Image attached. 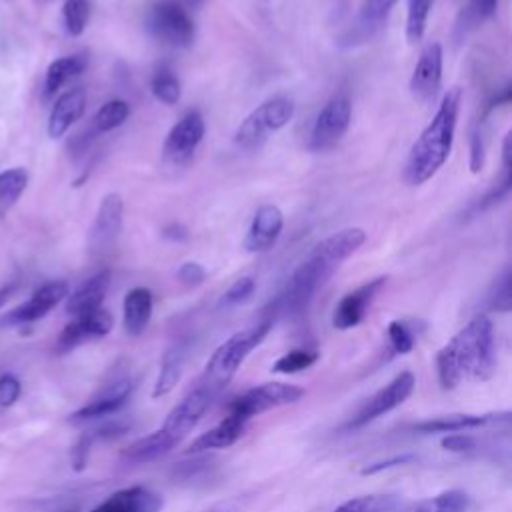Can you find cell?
<instances>
[{"instance_id":"obj_48","label":"cell","mask_w":512,"mask_h":512,"mask_svg":"<svg viewBox=\"0 0 512 512\" xmlns=\"http://www.w3.org/2000/svg\"><path fill=\"white\" fill-rule=\"evenodd\" d=\"M186 4H188L190 8H200V6L204 4V0H186Z\"/></svg>"},{"instance_id":"obj_11","label":"cell","mask_w":512,"mask_h":512,"mask_svg":"<svg viewBox=\"0 0 512 512\" xmlns=\"http://www.w3.org/2000/svg\"><path fill=\"white\" fill-rule=\"evenodd\" d=\"M204 118L198 110H188L186 114H182V118L170 128L166 140H164V158L172 164H184L188 162L198 144L204 138Z\"/></svg>"},{"instance_id":"obj_41","label":"cell","mask_w":512,"mask_h":512,"mask_svg":"<svg viewBox=\"0 0 512 512\" xmlns=\"http://www.w3.org/2000/svg\"><path fill=\"white\" fill-rule=\"evenodd\" d=\"M490 306L498 312H508L512 308V288H510V270L506 268L500 278L494 282L490 292Z\"/></svg>"},{"instance_id":"obj_13","label":"cell","mask_w":512,"mask_h":512,"mask_svg":"<svg viewBox=\"0 0 512 512\" xmlns=\"http://www.w3.org/2000/svg\"><path fill=\"white\" fill-rule=\"evenodd\" d=\"M68 296V284L64 280H52L42 284L24 304L12 308L4 318V326H24L44 318L56 304Z\"/></svg>"},{"instance_id":"obj_9","label":"cell","mask_w":512,"mask_h":512,"mask_svg":"<svg viewBox=\"0 0 512 512\" xmlns=\"http://www.w3.org/2000/svg\"><path fill=\"white\" fill-rule=\"evenodd\" d=\"M216 396L204 388L202 384H198L194 390H190L166 416L164 424H162V432L174 442L178 444L182 438H186L196 424L202 420V416L206 414V410L210 408L212 400Z\"/></svg>"},{"instance_id":"obj_21","label":"cell","mask_w":512,"mask_h":512,"mask_svg":"<svg viewBox=\"0 0 512 512\" xmlns=\"http://www.w3.org/2000/svg\"><path fill=\"white\" fill-rule=\"evenodd\" d=\"M86 108V92L84 88H70L64 92L56 104L52 106L50 118H48V136L60 138L64 136L72 124H76Z\"/></svg>"},{"instance_id":"obj_19","label":"cell","mask_w":512,"mask_h":512,"mask_svg":"<svg viewBox=\"0 0 512 512\" xmlns=\"http://www.w3.org/2000/svg\"><path fill=\"white\" fill-rule=\"evenodd\" d=\"M162 496L146 486H128L110 494L90 512H160Z\"/></svg>"},{"instance_id":"obj_30","label":"cell","mask_w":512,"mask_h":512,"mask_svg":"<svg viewBox=\"0 0 512 512\" xmlns=\"http://www.w3.org/2000/svg\"><path fill=\"white\" fill-rule=\"evenodd\" d=\"M470 506V496L462 490H446L434 498L420 500L398 512H466Z\"/></svg>"},{"instance_id":"obj_14","label":"cell","mask_w":512,"mask_h":512,"mask_svg":"<svg viewBox=\"0 0 512 512\" xmlns=\"http://www.w3.org/2000/svg\"><path fill=\"white\" fill-rule=\"evenodd\" d=\"M442 46L430 42L420 52V58L410 76V92L420 102H430L440 90L442 82Z\"/></svg>"},{"instance_id":"obj_26","label":"cell","mask_w":512,"mask_h":512,"mask_svg":"<svg viewBox=\"0 0 512 512\" xmlns=\"http://www.w3.org/2000/svg\"><path fill=\"white\" fill-rule=\"evenodd\" d=\"M176 444L158 428L142 438H138L136 442H132L124 452L122 458L132 462V464H144V462H152L158 460L160 456L168 454Z\"/></svg>"},{"instance_id":"obj_22","label":"cell","mask_w":512,"mask_h":512,"mask_svg":"<svg viewBox=\"0 0 512 512\" xmlns=\"http://www.w3.org/2000/svg\"><path fill=\"white\" fill-rule=\"evenodd\" d=\"M110 286V270H100L92 278H88L78 290L66 296V312L70 316H82L100 308Z\"/></svg>"},{"instance_id":"obj_15","label":"cell","mask_w":512,"mask_h":512,"mask_svg":"<svg viewBox=\"0 0 512 512\" xmlns=\"http://www.w3.org/2000/svg\"><path fill=\"white\" fill-rule=\"evenodd\" d=\"M112 324H114V318L104 308H98L94 312L76 316L58 334L56 348L60 352H68V350H72V348H76V346H80V344H84L88 340L102 338V336H106L112 330Z\"/></svg>"},{"instance_id":"obj_34","label":"cell","mask_w":512,"mask_h":512,"mask_svg":"<svg viewBox=\"0 0 512 512\" xmlns=\"http://www.w3.org/2000/svg\"><path fill=\"white\" fill-rule=\"evenodd\" d=\"M434 0H408V14H406V38L410 44H416L422 40L428 14Z\"/></svg>"},{"instance_id":"obj_23","label":"cell","mask_w":512,"mask_h":512,"mask_svg":"<svg viewBox=\"0 0 512 512\" xmlns=\"http://www.w3.org/2000/svg\"><path fill=\"white\" fill-rule=\"evenodd\" d=\"M398 0H362L354 26L350 28V44L374 36L388 20Z\"/></svg>"},{"instance_id":"obj_12","label":"cell","mask_w":512,"mask_h":512,"mask_svg":"<svg viewBox=\"0 0 512 512\" xmlns=\"http://www.w3.org/2000/svg\"><path fill=\"white\" fill-rule=\"evenodd\" d=\"M122 212L124 202L120 194L110 192L102 198L88 236V246L96 256L106 254L114 248L122 230Z\"/></svg>"},{"instance_id":"obj_43","label":"cell","mask_w":512,"mask_h":512,"mask_svg":"<svg viewBox=\"0 0 512 512\" xmlns=\"http://www.w3.org/2000/svg\"><path fill=\"white\" fill-rule=\"evenodd\" d=\"M178 280L184 284V286H198L204 282L206 278V270L198 264V262H184L180 268H178Z\"/></svg>"},{"instance_id":"obj_7","label":"cell","mask_w":512,"mask_h":512,"mask_svg":"<svg viewBox=\"0 0 512 512\" xmlns=\"http://www.w3.org/2000/svg\"><path fill=\"white\" fill-rule=\"evenodd\" d=\"M150 32L164 44L186 48L194 42L196 26L188 12L176 0H160L148 14Z\"/></svg>"},{"instance_id":"obj_27","label":"cell","mask_w":512,"mask_h":512,"mask_svg":"<svg viewBox=\"0 0 512 512\" xmlns=\"http://www.w3.org/2000/svg\"><path fill=\"white\" fill-rule=\"evenodd\" d=\"M184 360H186V348L182 344H172L164 352L160 372H158V378H156L154 388H152L154 398L168 394L178 384V380L182 376V370H184Z\"/></svg>"},{"instance_id":"obj_4","label":"cell","mask_w":512,"mask_h":512,"mask_svg":"<svg viewBox=\"0 0 512 512\" xmlns=\"http://www.w3.org/2000/svg\"><path fill=\"white\" fill-rule=\"evenodd\" d=\"M270 326L272 318H266L256 326L244 328L232 334L228 340H224L208 358L200 384L208 388L214 396H218V392L234 378V374L248 358V354L266 338Z\"/></svg>"},{"instance_id":"obj_42","label":"cell","mask_w":512,"mask_h":512,"mask_svg":"<svg viewBox=\"0 0 512 512\" xmlns=\"http://www.w3.org/2000/svg\"><path fill=\"white\" fill-rule=\"evenodd\" d=\"M22 394V384L14 374H2L0 376V406L8 408L12 406Z\"/></svg>"},{"instance_id":"obj_49","label":"cell","mask_w":512,"mask_h":512,"mask_svg":"<svg viewBox=\"0 0 512 512\" xmlns=\"http://www.w3.org/2000/svg\"><path fill=\"white\" fill-rule=\"evenodd\" d=\"M44 2H50V0H44Z\"/></svg>"},{"instance_id":"obj_35","label":"cell","mask_w":512,"mask_h":512,"mask_svg":"<svg viewBox=\"0 0 512 512\" xmlns=\"http://www.w3.org/2000/svg\"><path fill=\"white\" fill-rule=\"evenodd\" d=\"M318 352L316 350H308V348H294L286 354H282L274 364L272 370L278 374H296L302 372L306 368H310L316 360H318Z\"/></svg>"},{"instance_id":"obj_17","label":"cell","mask_w":512,"mask_h":512,"mask_svg":"<svg viewBox=\"0 0 512 512\" xmlns=\"http://www.w3.org/2000/svg\"><path fill=\"white\" fill-rule=\"evenodd\" d=\"M386 284V276H380V278H374L362 286H358L356 290L348 292L334 308V314H332V324L334 328L338 330H348V328H354L358 326L364 316H366V310L370 308L374 296L382 290V286Z\"/></svg>"},{"instance_id":"obj_18","label":"cell","mask_w":512,"mask_h":512,"mask_svg":"<svg viewBox=\"0 0 512 512\" xmlns=\"http://www.w3.org/2000/svg\"><path fill=\"white\" fill-rule=\"evenodd\" d=\"M282 226H284V216L278 206L274 204L260 206L246 232L244 248L248 252H264L272 248L282 232Z\"/></svg>"},{"instance_id":"obj_32","label":"cell","mask_w":512,"mask_h":512,"mask_svg":"<svg viewBox=\"0 0 512 512\" xmlns=\"http://www.w3.org/2000/svg\"><path fill=\"white\" fill-rule=\"evenodd\" d=\"M400 500L392 494H368L340 504L332 512H394Z\"/></svg>"},{"instance_id":"obj_1","label":"cell","mask_w":512,"mask_h":512,"mask_svg":"<svg viewBox=\"0 0 512 512\" xmlns=\"http://www.w3.org/2000/svg\"><path fill=\"white\" fill-rule=\"evenodd\" d=\"M364 242L366 232L362 228H344L316 244L310 256L292 272L282 292L272 302V316H296L304 312L318 288Z\"/></svg>"},{"instance_id":"obj_28","label":"cell","mask_w":512,"mask_h":512,"mask_svg":"<svg viewBox=\"0 0 512 512\" xmlns=\"http://www.w3.org/2000/svg\"><path fill=\"white\" fill-rule=\"evenodd\" d=\"M84 68H86V56H82V54H72V56L54 60L46 70L44 96L52 98L70 78L82 74Z\"/></svg>"},{"instance_id":"obj_29","label":"cell","mask_w":512,"mask_h":512,"mask_svg":"<svg viewBox=\"0 0 512 512\" xmlns=\"http://www.w3.org/2000/svg\"><path fill=\"white\" fill-rule=\"evenodd\" d=\"M498 2L500 0H468L458 14L454 36L458 40H464L472 30H476L482 22H486L496 12Z\"/></svg>"},{"instance_id":"obj_3","label":"cell","mask_w":512,"mask_h":512,"mask_svg":"<svg viewBox=\"0 0 512 512\" xmlns=\"http://www.w3.org/2000/svg\"><path fill=\"white\" fill-rule=\"evenodd\" d=\"M460 98H462L460 88L448 90L434 118L422 130L418 140L412 144L406 160V168H404V178L408 184L420 186L428 182L448 160L452 142H454L456 122H458Z\"/></svg>"},{"instance_id":"obj_5","label":"cell","mask_w":512,"mask_h":512,"mask_svg":"<svg viewBox=\"0 0 512 512\" xmlns=\"http://www.w3.org/2000/svg\"><path fill=\"white\" fill-rule=\"evenodd\" d=\"M294 116V102L286 96H274L254 108L238 126L234 142L242 150H258L270 132L284 128Z\"/></svg>"},{"instance_id":"obj_6","label":"cell","mask_w":512,"mask_h":512,"mask_svg":"<svg viewBox=\"0 0 512 512\" xmlns=\"http://www.w3.org/2000/svg\"><path fill=\"white\" fill-rule=\"evenodd\" d=\"M304 396V390L294 384H284V382H264L260 386H254L240 394L232 406H230V416L242 420L248 424L250 418L278 408L286 404H294Z\"/></svg>"},{"instance_id":"obj_36","label":"cell","mask_w":512,"mask_h":512,"mask_svg":"<svg viewBox=\"0 0 512 512\" xmlns=\"http://www.w3.org/2000/svg\"><path fill=\"white\" fill-rule=\"evenodd\" d=\"M150 90L154 94L156 100H160L162 104H176L180 100V82L178 78L166 70V68H160L154 76H152V82H150Z\"/></svg>"},{"instance_id":"obj_25","label":"cell","mask_w":512,"mask_h":512,"mask_svg":"<svg viewBox=\"0 0 512 512\" xmlns=\"http://www.w3.org/2000/svg\"><path fill=\"white\" fill-rule=\"evenodd\" d=\"M244 428H246V422L228 414L220 424H216L214 428H210L208 432L192 440V444L186 448V454H202L208 450L228 448L244 434Z\"/></svg>"},{"instance_id":"obj_38","label":"cell","mask_w":512,"mask_h":512,"mask_svg":"<svg viewBox=\"0 0 512 512\" xmlns=\"http://www.w3.org/2000/svg\"><path fill=\"white\" fill-rule=\"evenodd\" d=\"M492 108L488 106L484 110V114L478 118L476 122V128L472 132V138H470V170L472 172H480L482 166H484V158H486V116Z\"/></svg>"},{"instance_id":"obj_40","label":"cell","mask_w":512,"mask_h":512,"mask_svg":"<svg viewBox=\"0 0 512 512\" xmlns=\"http://www.w3.org/2000/svg\"><path fill=\"white\" fill-rule=\"evenodd\" d=\"M254 280L250 276H242L238 278L220 298V308H230V306H238L242 302H246L252 294H254Z\"/></svg>"},{"instance_id":"obj_24","label":"cell","mask_w":512,"mask_h":512,"mask_svg":"<svg viewBox=\"0 0 512 512\" xmlns=\"http://www.w3.org/2000/svg\"><path fill=\"white\" fill-rule=\"evenodd\" d=\"M152 292L144 286H136L132 288L126 296H124V304H122V320H124V330L130 336H140L152 316Z\"/></svg>"},{"instance_id":"obj_46","label":"cell","mask_w":512,"mask_h":512,"mask_svg":"<svg viewBox=\"0 0 512 512\" xmlns=\"http://www.w3.org/2000/svg\"><path fill=\"white\" fill-rule=\"evenodd\" d=\"M162 236H164L166 240H172V242H184V240H188V230H186L182 224L172 222V224H168V226L162 230Z\"/></svg>"},{"instance_id":"obj_31","label":"cell","mask_w":512,"mask_h":512,"mask_svg":"<svg viewBox=\"0 0 512 512\" xmlns=\"http://www.w3.org/2000/svg\"><path fill=\"white\" fill-rule=\"evenodd\" d=\"M26 184H28L26 168L18 166V168H8L0 172V218H4L14 208V204L26 190Z\"/></svg>"},{"instance_id":"obj_20","label":"cell","mask_w":512,"mask_h":512,"mask_svg":"<svg viewBox=\"0 0 512 512\" xmlns=\"http://www.w3.org/2000/svg\"><path fill=\"white\" fill-rule=\"evenodd\" d=\"M510 412H490V414H448L430 418L424 422L414 424L416 432L434 434V432H460V430H474L482 426H498L508 424Z\"/></svg>"},{"instance_id":"obj_39","label":"cell","mask_w":512,"mask_h":512,"mask_svg":"<svg viewBox=\"0 0 512 512\" xmlns=\"http://www.w3.org/2000/svg\"><path fill=\"white\" fill-rule=\"evenodd\" d=\"M388 340L396 354H408L414 348V332L404 320H394L388 324Z\"/></svg>"},{"instance_id":"obj_44","label":"cell","mask_w":512,"mask_h":512,"mask_svg":"<svg viewBox=\"0 0 512 512\" xmlns=\"http://www.w3.org/2000/svg\"><path fill=\"white\" fill-rule=\"evenodd\" d=\"M412 460H414V456H412V454L392 456V458H388V460H380V462L368 464V466H364L360 472H362V474H376V472H382V470H390V468H396V466L408 464V462H412Z\"/></svg>"},{"instance_id":"obj_16","label":"cell","mask_w":512,"mask_h":512,"mask_svg":"<svg viewBox=\"0 0 512 512\" xmlns=\"http://www.w3.org/2000/svg\"><path fill=\"white\" fill-rule=\"evenodd\" d=\"M132 390H134L132 380L128 376H120V378L108 382L106 386H102L96 396H92L82 408L72 412L70 420L84 422V420H94V418L114 414L128 402Z\"/></svg>"},{"instance_id":"obj_8","label":"cell","mask_w":512,"mask_h":512,"mask_svg":"<svg viewBox=\"0 0 512 512\" xmlns=\"http://www.w3.org/2000/svg\"><path fill=\"white\" fill-rule=\"evenodd\" d=\"M352 120V102L346 94L332 96L320 110L312 132H310V150L324 152L334 148L346 134Z\"/></svg>"},{"instance_id":"obj_2","label":"cell","mask_w":512,"mask_h":512,"mask_svg":"<svg viewBox=\"0 0 512 512\" xmlns=\"http://www.w3.org/2000/svg\"><path fill=\"white\" fill-rule=\"evenodd\" d=\"M494 366L492 322L484 314L472 318L436 356L442 388H456L464 380H486Z\"/></svg>"},{"instance_id":"obj_45","label":"cell","mask_w":512,"mask_h":512,"mask_svg":"<svg viewBox=\"0 0 512 512\" xmlns=\"http://www.w3.org/2000/svg\"><path fill=\"white\" fill-rule=\"evenodd\" d=\"M442 446L450 452H468L474 448V438L466 434H454V436L442 438Z\"/></svg>"},{"instance_id":"obj_47","label":"cell","mask_w":512,"mask_h":512,"mask_svg":"<svg viewBox=\"0 0 512 512\" xmlns=\"http://www.w3.org/2000/svg\"><path fill=\"white\" fill-rule=\"evenodd\" d=\"M12 292H14V286H12V284H8V286H2V288H0V308L8 302V298L12 296Z\"/></svg>"},{"instance_id":"obj_10","label":"cell","mask_w":512,"mask_h":512,"mask_svg":"<svg viewBox=\"0 0 512 512\" xmlns=\"http://www.w3.org/2000/svg\"><path fill=\"white\" fill-rule=\"evenodd\" d=\"M414 374L412 372H400L398 376H394L384 388H380L376 394H372L364 406L358 410V414L352 418L350 428H360L384 414H388L390 410L398 408L402 402H406V398L412 394L414 390Z\"/></svg>"},{"instance_id":"obj_33","label":"cell","mask_w":512,"mask_h":512,"mask_svg":"<svg viewBox=\"0 0 512 512\" xmlns=\"http://www.w3.org/2000/svg\"><path fill=\"white\" fill-rule=\"evenodd\" d=\"M130 116V106L126 100H108L100 106V110L94 114V130L96 132H110L118 126H122Z\"/></svg>"},{"instance_id":"obj_37","label":"cell","mask_w":512,"mask_h":512,"mask_svg":"<svg viewBox=\"0 0 512 512\" xmlns=\"http://www.w3.org/2000/svg\"><path fill=\"white\" fill-rule=\"evenodd\" d=\"M64 26L70 36H80L90 20V2L88 0H66L62 8Z\"/></svg>"}]
</instances>
